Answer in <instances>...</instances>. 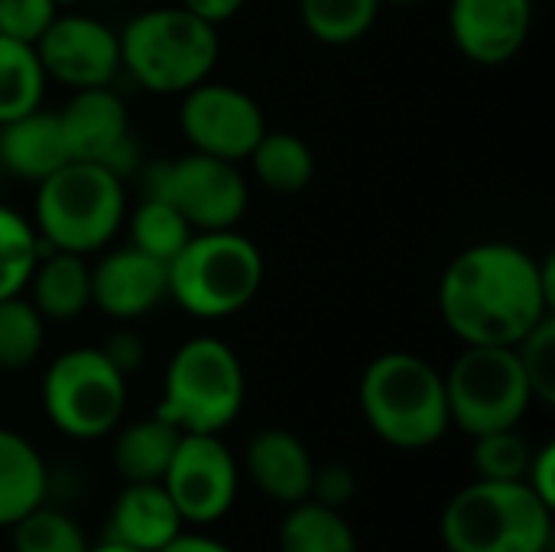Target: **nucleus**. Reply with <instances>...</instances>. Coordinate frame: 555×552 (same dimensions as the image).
<instances>
[{
	"mask_svg": "<svg viewBox=\"0 0 555 552\" xmlns=\"http://www.w3.org/2000/svg\"><path fill=\"white\" fill-rule=\"evenodd\" d=\"M179 98V133L195 153L244 163L267 130L260 104L244 88L205 78Z\"/></svg>",
	"mask_w": 555,
	"mask_h": 552,
	"instance_id": "12",
	"label": "nucleus"
},
{
	"mask_svg": "<svg viewBox=\"0 0 555 552\" xmlns=\"http://www.w3.org/2000/svg\"><path fill=\"white\" fill-rule=\"evenodd\" d=\"M130 231V247L169 264L195 234L192 224L159 195H143L133 208H127L124 218Z\"/></svg>",
	"mask_w": 555,
	"mask_h": 552,
	"instance_id": "26",
	"label": "nucleus"
},
{
	"mask_svg": "<svg viewBox=\"0 0 555 552\" xmlns=\"http://www.w3.org/2000/svg\"><path fill=\"white\" fill-rule=\"evenodd\" d=\"M533 0H449V36L475 65H504L530 39Z\"/></svg>",
	"mask_w": 555,
	"mask_h": 552,
	"instance_id": "15",
	"label": "nucleus"
},
{
	"mask_svg": "<svg viewBox=\"0 0 555 552\" xmlns=\"http://www.w3.org/2000/svg\"><path fill=\"white\" fill-rule=\"evenodd\" d=\"M244 472L263 498L293 508L309 498L315 462L296 433L267 426L250 436L244 449Z\"/></svg>",
	"mask_w": 555,
	"mask_h": 552,
	"instance_id": "17",
	"label": "nucleus"
},
{
	"mask_svg": "<svg viewBox=\"0 0 555 552\" xmlns=\"http://www.w3.org/2000/svg\"><path fill=\"white\" fill-rule=\"evenodd\" d=\"M120 72L150 94H185L211 78L221 36L218 26L198 20L182 3H156L140 10L117 29Z\"/></svg>",
	"mask_w": 555,
	"mask_h": 552,
	"instance_id": "3",
	"label": "nucleus"
},
{
	"mask_svg": "<svg viewBox=\"0 0 555 552\" xmlns=\"http://www.w3.org/2000/svg\"><path fill=\"white\" fill-rule=\"evenodd\" d=\"M247 381L237 351L215 338H185L163 374V397L156 416L172 423L179 433L221 436L244 410Z\"/></svg>",
	"mask_w": 555,
	"mask_h": 552,
	"instance_id": "7",
	"label": "nucleus"
},
{
	"mask_svg": "<svg viewBox=\"0 0 555 552\" xmlns=\"http://www.w3.org/2000/svg\"><path fill=\"white\" fill-rule=\"evenodd\" d=\"M247 163L254 169V179L276 195H299L309 189L315 176V156L309 143L289 130L267 127L257 146L250 150Z\"/></svg>",
	"mask_w": 555,
	"mask_h": 552,
	"instance_id": "23",
	"label": "nucleus"
},
{
	"mask_svg": "<svg viewBox=\"0 0 555 552\" xmlns=\"http://www.w3.org/2000/svg\"><path fill=\"white\" fill-rule=\"evenodd\" d=\"M280 552H358V537L341 511L306 498L280 524Z\"/></svg>",
	"mask_w": 555,
	"mask_h": 552,
	"instance_id": "24",
	"label": "nucleus"
},
{
	"mask_svg": "<svg viewBox=\"0 0 555 552\" xmlns=\"http://www.w3.org/2000/svg\"><path fill=\"white\" fill-rule=\"evenodd\" d=\"M179 439H182V433L156 413L146 420H133V423L114 429L111 465L124 478V485L163 482Z\"/></svg>",
	"mask_w": 555,
	"mask_h": 552,
	"instance_id": "22",
	"label": "nucleus"
},
{
	"mask_svg": "<svg viewBox=\"0 0 555 552\" xmlns=\"http://www.w3.org/2000/svg\"><path fill=\"white\" fill-rule=\"evenodd\" d=\"M46 345V319L20 293L0 299V371H26Z\"/></svg>",
	"mask_w": 555,
	"mask_h": 552,
	"instance_id": "28",
	"label": "nucleus"
},
{
	"mask_svg": "<svg viewBox=\"0 0 555 552\" xmlns=\"http://www.w3.org/2000/svg\"><path fill=\"white\" fill-rule=\"evenodd\" d=\"M146 195L166 198L192 224V231L237 228L250 205V185L241 163L195 150L169 163H156L146 176Z\"/></svg>",
	"mask_w": 555,
	"mask_h": 552,
	"instance_id": "10",
	"label": "nucleus"
},
{
	"mask_svg": "<svg viewBox=\"0 0 555 552\" xmlns=\"http://www.w3.org/2000/svg\"><path fill=\"white\" fill-rule=\"evenodd\" d=\"M260 286L263 254L237 228L195 231L166 264V296L202 322L237 316L254 303Z\"/></svg>",
	"mask_w": 555,
	"mask_h": 552,
	"instance_id": "6",
	"label": "nucleus"
},
{
	"mask_svg": "<svg viewBox=\"0 0 555 552\" xmlns=\"http://www.w3.org/2000/svg\"><path fill=\"white\" fill-rule=\"evenodd\" d=\"M49 468L39 449L16 429L0 426V527H13L20 517L46 504Z\"/></svg>",
	"mask_w": 555,
	"mask_h": 552,
	"instance_id": "21",
	"label": "nucleus"
},
{
	"mask_svg": "<svg viewBox=\"0 0 555 552\" xmlns=\"http://www.w3.org/2000/svg\"><path fill=\"white\" fill-rule=\"evenodd\" d=\"M13 552H85L88 537L78 527L75 517H68L59 508L39 504L26 517H20L13 527Z\"/></svg>",
	"mask_w": 555,
	"mask_h": 552,
	"instance_id": "30",
	"label": "nucleus"
},
{
	"mask_svg": "<svg viewBox=\"0 0 555 552\" xmlns=\"http://www.w3.org/2000/svg\"><path fill=\"white\" fill-rule=\"evenodd\" d=\"M553 508L527 482L475 478L449 498L439 537L449 552H553Z\"/></svg>",
	"mask_w": 555,
	"mask_h": 552,
	"instance_id": "5",
	"label": "nucleus"
},
{
	"mask_svg": "<svg viewBox=\"0 0 555 552\" xmlns=\"http://www.w3.org/2000/svg\"><path fill=\"white\" fill-rule=\"evenodd\" d=\"M517 361L530 384L533 403L553 407L555 403V316L550 312L533 332H527L517 345Z\"/></svg>",
	"mask_w": 555,
	"mask_h": 552,
	"instance_id": "32",
	"label": "nucleus"
},
{
	"mask_svg": "<svg viewBox=\"0 0 555 552\" xmlns=\"http://www.w3.org/2000/svg\"><path fill=\"white\" fill-rule=\"evenodd\" d=\"M354 491H358V478H354V472L345 462L315 465L312 488H309V501L325 504V508H335V511H345L351 504Z\"/></svg>",
	"mask_w": 555,
	"mask_h": 552,
	"instance_id": "34",
	"label": "nucleus"
},
{
	"mask_svg": "<svg viewBox=\"0 0 555 552\" xmlns=\"http://www.w3.org/2000/svg\"><path fill=\"white\" fill-rule=\"evenodd\" d=\"M159 552H234L228 543L215 540V537H205V534H192V530H182L176 534L166 547Z\"/></svg>",
	"mask_w": 555,
	"mask_h": 552,
	"instance_id": "38",
	"label": "nucleus"
},
{
	"mask_svg": "<svg viewBox=\"0 0 555 552\" xmlns=\"http://www.w3.org/2000/svg\"><path fill=\"white\" fill-rule=\"evenodd\" d=\"M55 117L68 159L101 163L117 176L133 166L130 114L124 98L111 85L72 91V98L62 111H55Z\"/></svg>",
	"mask_w": 555,
	"mask_h": 552,
	"instance_id": "14",
	"label": "nucleus"
},
{
	"mask_svg": "<svg viewBox=\"0 0 555 552\" xmlns=\"http://www.w3.org/2000/svg\"><path fill=\"white\" fill-rule=\"evenodd\" d=\"M533 446L517 429H498L472 439V468L481 482H524Z\"/></svg>",
	"mask_w": 555,
	"mask_h": 552,
	"instance_id": "31",
	"label": "nucleus"
},
{
	"mask_svg": "<svg viewBox=\"0 0 555 552\" xmlns=\"http://www.w3.org/2000/svg\"><path fill=\"white\" fill-rule=\"evenodd\" d=\"M380 7V0H299V20L315 42L351 46L374 29Z\"/></svg>",
	"mask_w": 555,
	"mask_h": 552,
	"instance_id": "27",
	"label": "nucleus"
},
{
	"mask_svg": "<svg viewBox=\"0 0 555 552\" xmlns=\"http://www.w3.org/2000/svg\"><path fill=\"white\" fill-rule=\"evenodd\" d=\"M185 527H208L228 517L241 488L234 452L211 433H182L176 455L159 482Z\"/></svg>",
	"mask_w": 555,
	"mask_h": 552,
	"instance_id": "11",
	"label": "nucleus"
},
{
	"mask_svg": "<svg viewBox=\"0 0 555 552\" xmlns=\"http://www.w3.org/2000/svg\"><path fill=\"white\" fill-rule=\"evenodd\" d=\"M59 16V0H0V36L36 46Z\"/></svg>",
	"mask_w": 555,
	"mask_h": 552,
	"instance_id": "33",
	"label": "nucleus"
},
{
	"mask_svg": "<svg viewBox=\"0 0 555 552\" xmlns=\"http://www.w3.org/2000/svg\"><path fill=\"white\" fill-rule=\"evenodd\" d=\"M42 254L36 228L26 215L10 205H0V299L20 296L29 283V273Z\"/></svg>",
	"mask_w": 555,
	"mask_h": 552,
	"instance_id": "29",
	"label": "nucleus"
},
{
	"mask_svg": "<svg viewBox=\"0 0 555 552\" xmlns=\"http://www.w3.org/2000/svg\"><path fill=\"white\" fill-rule=\"evenodd\" d=\"M42 410L68 439H104L124 420L127 374L101 348H68L42 374Z\"/></svg>",
	"mask_w": 555,
	"mask_h": 552,
	"instance_id": "8",
	"label": "nucleus"
},
{
	"mask_svg": "<svg viewBox=\"0 0 555 552\" xmlns=\"http://www.w3.org/2000/svg\"><path fill=\"white\" fill-rule=\"evenodd\" d=\"M101 351H104L127 377H130V371H137V368L143 364V338L133 335V332H127V329L114 332V335L107 338V345H101Z\"/></svg>",
	"mask_w": 555,
	"mask_h": 552,
	"instance_id": "36",
	"label": "nucleus"
},
{
	"mask_svg": "<svg viewBox=\"0 0 555 552\" xmlns=\"http://www.w3.org/2000/svg\"><path fill=\"white\" fill-rule=\"evenodd\" d=\"M36 55L49 81L68 91L104 88L120 75L117 29L88 13H59L36 42Z\"/></svg>",
	"mask_w": 555,
	"mask_h": 552,
	"instance_id": "13",
	"label": "nucleus"
},
{
	"mask_svg": "<svg viewBox=\"0 0 555 552\" xmlns=\"http://www.w3.org/2000/svg\"><path fill=\"white\" fill-rule=\"evenodd\" d=\"M46 85L49 78L36 46L0 36V124L42 107Z\"/></svg>",
	"mask_w": 555,
	"mask_h": 552,
	"instance_id": "25",
	"label": "nucleus"
},
{
	"mask_svg": "<svg viewBox=\"0 0 555 552\" xmlns=\"http://www.w3.org/2000/svg\"><path fill=\"white\" fill-rule=\"evenodd\" d=\"M442 381L449 420L468 439L498 429H517L533 407V394L514 348L465 345Z\"/></svg>",
	"mask_w": 555,
	"mask_h": 552,
	"instance_id": "9",
	"label": "nucleus"
},
{
	"mask_svg": "<svg viewBox=\"0 0 555 552\" xmlns=\"http://www.w3.org/2000/svg\"><path fill=\"white\" fill-rule=\"evenodd\" d=\"M189 13H195L198 20L211 23V26H221L228 20H234L247 0H179Z\"/></svg>",
	"mask_w": 555,
	"mask_h": 552,
	"instance_id": "37",
	"label": "nucleus"
},
{
	"mask_svg": "<svg viewBox=\"0 0 555 552\" xmlns=\"http://www.w3.org/2000/svg\"><path fill=\"white\" fill-rule=\"evenodd\" d=\"M127 218L124 176L101 163L68 159L36 185L33 228L42 247L68 254L104 251Z\"/></svg>",
	"mask_w": 555,
	"mask_h": 552,
	"instance_id": "4",
	"label": "nucleus"
},
{
	"mask_svg": "<svg viewBox=\"0 0 555 552\" xmlns=\"http://www.w3.org/2000/svg\"><path fill=\"white\" fill-rule=\"evenodd\" d=\"M85 552H137V550H130V547H120V543H111V540H101V543L88 547Z\"/></svg>",
	"mask_w": 555,
	"mask_h": 552,
	"instance_id": "39",
	"label": "nucleus"
},
{
	"mask_svg": "<svg viewBox=\"0 0 555 552\" xmlns=\"http://www.w3.org/2000/svg\"><path fill=\"white\" fill-rule=\"evenodd\" d=\"M524 482L537 498L555 508V442H543L540 449H533Z\"/></svg>",
	"mask_w": 555,
	"mask_h": 552,
	"instance_id": "35",
	"label": "nucleus"
},
{
	"mask_svg": "<svg viewBox=\"0 0 555 552\" xmlns=\"http://www.w3.org/2000/svg\"><path fill=\"white\" fill-rule=\"evenodd\" d=\"M65 163H68V150L55 111L36 107L23 117L0 124V166L13 179L39 185Z\"/></svg>",
	"mask_w": 555,
	"mask_h": 552,
	"instance_id": "19",
	"label": "nucleus"
},
{
	"mask_svg": "<svg viewBox=\"0 0 555 552\" xmlns=\"http://www.w3.org/2000/svg\"><path fill=\"white\" fill-rule=\"evenodd\" d=\"M384 7H416V3H423V0H380Z\"/></svg>",
	"mask_w": 555,
	"mask_h": 552,
	"instance_id": "40",
	"label": "nucleus"
},
{
	"mask_svg": "<svg viewBox=\"0 0 555 552\" xmlns=\"http://www.w3.org/2000/svg\"><path fill=\"white\" fill-rule=\"evenodd\" d=\"M358 403L371 433L403 452L433 449L452 429L442 371L413 351L377 355L361 374Z\"/></svg>",
	"mask_w": 555,
	"mask_h": 552,
	"instance_id": "2",
	"label": "nucleus"
},
{
	"mask_svg": "<svg viewBox=\"0 0 555 552\" xmlns=\"http://www.w3.org/2000/svg\"><path fill=\"white\" fill-rule=\"evenodd\" d=\"M555 257L537 260L511 241H478L442 270L436 306L462 345L514 348L555 306Z\"/></svg>",
	"mask_w": 555,
	"mask_h": 552,
	"instance_id": "1",
	"label": "nucleus"
},
{
	"mask_svg": "<svg viewBox=\"0 0 555 552\" xmlns=\"http://www.w3.org/2000/svg\"><path fill=\"white\" fill-rule=\"evenodd\" d=\"M185 524L159 482L124 485L107 511L104 540L137 552H159Z\"/></svg>",
	"mask_w": 555,
	"mask_h": 552,
	"instance_id": "18",
	"label": "nucleus"
},
{
	"mask_svg": "<svg viewBox=\"0 0 555 552\" xmlns=\"http://www.w3.org/2000/svg\"><path fill=\"white\" fill-rule=\"evenodd\" d=\"M166 299V264L137 251L114 247L91 264V306L114 319L133 322Z\"/></svg>",
	"mask_w": 555,
	"mask_h": 552,
	"instance_id": "16",
	"label": "nucleus"
},
{
	"mask_svg": "<svg viewBox=\"0 0 555 552\" xmlns=\"http://www.w3.org/2000/svg\"><path fill=\"white\" fill-rule=\"evenodd\" d=\"M23 296L46 322H75L91 306V264L68 251L39 254Z\"/></svg>",
	"mask_w": 555,
	"mask_h": 552,
	"instance_id": "20",
	"label": "nucleus"
}]
</instances>
